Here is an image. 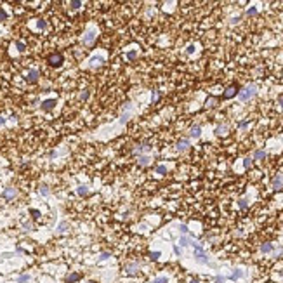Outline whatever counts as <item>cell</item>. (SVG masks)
I'll return each instance as SVG.
<instances>
[{"label": "cell", "mask_w": 283, "mask_h": 283, "mask_svg": "<svg viewBox=\"0 0 283 283\" xmlns=\"http://www.w3.org/2000/svg\"><path fill=\"white\" fill-rule=\"evenodd\" d=\"M215 104H217V99H215V97H208L207 99V108H214Z\"/></svg>", "instance_id": "obj_30"}, {"label": "cell", "mask_w": 283, "mask_h": 283, "mask_svg": "<svg viewBox=\"0 0 283 283\" xmlns=\"http://www.w3.org/2000/svg\"><path fill=\"white\" fill-rule=\"evenodd\" d=\"M248 125H250V122H248V120H245V122H240V123H238V129H247Z\"/></svg>", "instance_id": "obj_38"}, {"label": "cell", "mask_w": 283, "mask_h": 283, "mask_svg": "<svg viewBox=\"0 0 283 283\" xmlns=\"http://www.w3.org/2000/svg\"><path fill=\"white\" fill-rule=\"evenodd\" d=\"M264 158H266V151L264 150H255L254 151L252 160H264Z\"/></svg>", "instance_id": "obj_21"}, {"label": "cell", "mask_w": 283, "mask_h": 283, "mask_svg": "<svg viewBox=\"0 0 283 283\" xmlns=\"http://www.w3.org/2000/svg\"><path fill=\"white\" fill-rule=\"evenodd\" d=\"M155 172H156L158 175H165V174H167V167H165V165H156V167H155Z\"/></svg>", "instance_id": "obj_25"}, {"label": "cell", "mask_w": 283, "mask_h": 283, "mask_svg": "<svg viewBox=\"0 0 283 283\" xmlns=\"http://www.w3.org/2000/svg\"><path fill=\"white\" fill-rule=\"evenodd\" d=\"M193 248H195V259H196L198 262H202V264H208V255L205 254L203 247L198 243V245L193 247Z\"/></svg>", "instance_id": "obj_2"}, {"label": "cell", "mask_w": 283, "mask_h": 283, "mask_svg": "<svg viewBox=\"0 0 283 283\" xmlns=\"http://www.w3.org/2000/svg\"><path fill=\"white\" fill-rule=\"evenodd\" d=\"M70 5H71L73 9H78V7H82V2H76V0H73V2H70Z\"/></svg>", "instance_id": "obj_39"}, {"label": "cell", "mask_w": 283, "mask_h": 283, "mask_svg": "<svg viewBox=\"0 0 283 283\" xmlns=\"http://www.w3.org/2000/svg\"><path fill=\"white\" fill-rule=\"evenodd\" d=\"M2 125H5V118H4V116H0V127H2Z\"/></svg>", "instance_id": "obj_50"}, {"label": "cell", "mask_w": 283, "mask_h": 283, "mask_svg": "<svg viewBox=\"0 0 283 283\" xmlns=\"http://www.w3.org/2000/svg\"><path fill=\"white\" fill-rule=\"evenodd\" d=\"M153 283H169V278L167 276H156L153 280Z\"/></svg>", "instance_id": "obj_29"}, {"label": "cell", "mask_w": 283, "mask_h": 283, "mask_svg": "<svg viewBox=\"0 0 283 283\" xmlns=\"http://www.w3.org/2000/svg\"><path fill=\"white\" fill-rule=\"evenodd\" d=\"M189 283H198V280H196V278H193V280H191Z\"/></svg>", "instance_id": "obj_51"}, {"label": "cell", "mask_w": 283, "mask_h": 283, "mask_svg": "<svg viewBox=\"0 0 283 283\" xmlns=\"http://www.w3.org/2000/svg\"><path fill=\"white\" fill-rule=\"evenodd\" d=\"M87 96H89V92H87V91H83V92H82V96H80V97H82V99H87Z\"/></svg>", "instance_id": "obj_48"}, {"label": "cell", "mask_w": 283, "mask_h": 283, "mask_svg": "<svg viewBox=\"0 0 283 283\" xmlns=\"http://www.w3.org/2000/svg\"><path fill=\"white\" fill-rule=\"evenodd\" d=\"M30 212H31V215H33V217H37V219L40 217V212H38V210H35V208H31Z\"/></svg>", "instance_id": "obj_43"}, {"label": "cell", "mask_w": 283, "mask_h": 283, "mask_svg": "<svg viewBox=\"0 0 283 283\" xmlns=\"http://www.w3.org/2000/svg\"><path fill=\"white\" fill-rule=\"evenodd\" d=\"M45 26H47V24H45V21H43V19H38V23H37V28H38V30H43Z\"/></svg>", "instance_id": "obj_37"}, {"label": "cell", "mask_w": 283, "mask_h": 283, "mask_svg": "<svg viewBox=\"0 0 283 283\" xmlns=\"http://www.w3.org/2000/svg\"><path fill=\"white\" fill-rule=\"evenodd\" d=\"M259 250H261L262 254H273V252H274V245H273V243H262Z\"/></svg>", "instance_id": "obj_20"}, {"label": "cell", "mask_w": 283, "mask_h": 283, "mask_svg": "<svg viewBox=\"0 0 283 283\" xmlns=\"http://www.w3.org/2000/svg\"><path fill=\"white\" fill-rule=\"evenodd\" d=\"M278 104H280V106H282V110H283V94L280 96V97H278Z\"/></svg>", "instance_id": "obj_47"}, {"label": "cell", "mask_w": 283, "mask_h": 283, "mask_svg": "<svg viewBox=\"0 0 283 283\" xmlns=\"http://www.w3.org/2000/svg\"><path fill=\"white\" fill-rule=\"evenodd\" d=\"M68 227H70V226H68V222H64V221H63V222H59L56 233H57V235H63V233H66V231H68Z\"/></svg>", "instance_id": "obj_22"}, {"label": "cell", "mask_w": 283, "mask_h": 283, "mask_svg": "<svg viewBox=\"0 0 283 283\" xmlns=\"http://www.w3.org/2000/svg\"><path fill=\"white\" fill-rule=\"evenodd\" d=\"M186 52H188V54H193V52H195V45H193V43L186 47Z\"/></svg>", "instance_id": "obj_41"}, {"label": "cell", "mask_w": 283, "mask_h": 283, "mask_svg": "<svg viewBox=\"0 0 283 283\" xmlns=\"http://www.w3.org/2000/svg\"><path fill=\"white\" fill-rule=\"evenodd\" d=\"M271 188L274 189V191H280V189L283 188V174H278V175H274V177H273V181H271Z\"/></svg>", "instance_id": "obj_9"}, {"label": "cell", "mask_w": 283, "mask_h": 283, "mask_svg": "<svg viewBox=\"0 0 283 283\" xmlns=\"http://www.w3.org/2000/svg\"><path fill=\"white\" fill-rule=\"evenodd\" d=\"M151 160H153V158H151L150 155H141V156H137V163H139L141 167H148L151 163Z\"/></svg>", "instance_id": "obj_14"}, {"label": "cell", "mask_w": 283, "mask_h": 283, "mask_svg": "<svg viewBox=\"0 0 283 283\" xmlns=\"http://www.w3.org/2000/svg\"><path fill=\"white\" fill-rule=\"evenodd\" d=\"M235 96H238V89H236V85H233V87H227L222 97H224V99H231V97H235Z\"/></svg>", "instance_id": "obj_18"}, {"label": "cell", "mask_w": 283, "mask_h": 283, "mask_svg": "<svg viewBox=\"0 0 283 283\" xmlns=\"http://www.w3.org/2000/svg\"><path fill=\"white\" fill-rule=\"evenodd\" d=\"M37 80H38V70H35V68H33V70H30V71H28L26 82H28V83H35Z\"/></svg>", "instance_id": "obj_15"}, {"label": "cell", "mask_w": 283, "mask_h": 283, "mask_svg": "<svg viewBox=\"0 0 283 283\" xmlns=\"http://www.w3.org/2000/svg\"><path fill=\"white\" fill-rule=\"evenodd\" d=\"M56 104H57L56 99H45V101L42 103V110H43V111H51V110H54Z\"/></svg>", "instance_id": "obj_11"}, {"label": "cell", "mask_w": 283, "mask_h": 283, "mask_svg": "<svg viewBox=\"0 0 283 283\" xmlns=\"http://www.w3.org/2000/svg\"><path fill=\"white\" fill-rule=\"evenodd\" d=\"M179 245H181V247H189V245H191V247H196L198 243H196V242H195L191 236H188V235H182V236L179 238Z\"/></svg>", "instance_id": "obj_10"}, {"label": "cell", "mask_w": 283, "mask_h": 283, "mask_svg": "<svg viewBox=\"0 0 283 283\" xmlns=\"http://www.w3.org/2000/svg\"><path fill=\"white\" fill-rule=\"evenodd\" d=\"M238 21H240V18H233V19H231V24H236Z\"/></svg>", "instance_id": "obj_49"}, {"label": "cell", "mask_w": 283, "mask_h": 283, "mask_svg": "<svg viewBox=\"0 0 283 283\" xmlns=\"http://www.w3.org/2000/svg\"><path fill=\"white\" fill-rule=\"evenodd\" d=\"M47 63H49L51 66H54V68H59V66L64 63V57H63V54H59V52H52V54H49V57H47Z\"/></svg>", "instance_id": "obj_4"}, {"label": "cell", "mask_w": 283, "mask_h": 283, "mask_svg": "<svg viewBox=\"0 0 283 283\" xmlns=\"http://www.w3.org/2000/svg\"><path fill=\"white\" fill-rule=\"evenodd\" d=\"M103 63H104V57L101 56V54H96V56H92V57H89V59H87L85 66H87V68H99Z\"/></svg>", "instance_id": "obj_6"}, {"label": "cell", "mask_w": 283, "mask_h": 283, "mask_svg": "<svg viewBox=\"0 0 283 283\" xmlns=\"http://www.w3.org/2000/svg\"><path fill=\"white\" fill-rule=\"evenodd\" d=\"M110 257H111V254H110V252H103V254H101V257H99V261H106V259H110Z\"/></svg>", "instance_id": "obj_36"}, {"label": "cell", "mask_w": 283, "mask_h": 283, "mask_svg": "<svg viewBox=\"0 0 283 283\" xmlns=\"http://www.w3.org/2000/svg\"><path fill=\"white\" fill-rule=\"evenodd\" d=\"M30 280H31V276H30V274H21V276L18 278V283H28Z\"/></svg>", "instance_id": "obj_28"}, {"label": "cell", "mask_w": 283, "mask_h": 283, "mask_svg": "<svg viewBox=\"0 0 283 283\" xmlns=\"http://www.w3.org/2000/svg\"><path fill=\"white\" fill-rule=\"evenodd\" d=\"M23 227H24V231H31V229H33V224L26 222V224H23Z\"/></svg>", "instance_id": "obj_42"}, {"label": "cell", "mask_w": 283, "mask_h": 283, "mask_svg": "<svg viewBox=\"0 0 283 283\" xmlns=\"http://www.w3.org/2000/svg\"><path fill=\"white\" fill-rule=\"evenodd\" d=\"M257 12H259V11H257V7H248L245 14H247V16H255Z\"/></svg>", "instance_id": "obj_33"}, {"label": "cell", "mask_w": 283, "mask_h": 283, "mask_svg": "<svg viewBox=\"0 0 283 283\" xmlns=\"http://www.w3.org/2000/svg\"><path fill=\"white\" fill-rule=\"evenodd\" d=\"M255 94H257V87H255L254 83H250V85L243 87L242 91H238V99H240L242 103H245V101H248V99H252Z\"/></svg>", "instance_id": "obj_1"}, {"label": "cell", "mask_w": 283, "mask_h": 283, "mask_svg": "<svg viewBox=\"0 0 283 283\" xmlns=\"http://www.w3.org/2000/svg\"><path fill=\"white\" fill-rule=\"evenodd\" d=\"M80 280V274L78 273H73V274H70V276H66V280H64V283H73V282H78Z\"/></svg>", "instance_id": "obj_23"}, {"label": "cell", "mask_w": 283, "mask_h": 283, "mask_svg": "<svg viewBox=\"0 0 283 283\" xmlns=\"http://www.w3.org/2000/svg\"><path fill=\"white\" fill-rule=\"evenodd\" d=\"M135 57H137V51H135V49H134V51H129V52H127V59H129V61H134Z\"/></svg>", "instance_id": "obj_32"}, {"label": "cell", "mask_w": 283, "mask_h": 283, "mask_svg": "<svg viewBox=\"0 0 283 283\" xmlns=\"http://www.w3.org/2000/svg\"><path fill=\"white\" fill-rule=\"evenodd\" d=\"M51 193V189H49V186H45V184H42L40 186V195H43V196H47Z\"/></svg>", "instance_id": "obj_31"}, {"label": "cell", "mask_w": 283, "mask_h": 283, "mask_svg": "<svg viewBox=\"0 0 283 283\" xmlns=\"http://www.w3.org/2000/svg\"><path fill=\"white\" fill-rule=\"evenodd\" d=\"M96 35H97L96 28L91 26V28L85 31V35L82 37V43H83V45H92V43H94V40H96Z\"/></svg>", "instance_id": "obj_5"}, {"label": "cell", "mask_w": 283, "mask_h": 283, "mask_svg": "<svg viewBox=\"0 0 283 283\" xmlns=\"http://www.w3.org/2000/svg\"><path fill=\"white\" fill-rule=\"evenodd\" d=\"M200 135H202V127H200V125H193V127L189 129V137L198 139Z\"/></svg>", "instance_id": "obj_17"}, {"label": "cell", "mask_w": 283, "mask_h": 283, "mask_svg": "<svg viewBox=\"0 0 283 283\" xmlns=\"http://www.w3.org/2000/svg\"><path fill=\"white\" fill-rule=\"evenodd\" d=\"M16 47H18L19 52H23V51H24V43H23V42H16Z\"/></svg>", "instance_id": "obj_40"}, {"label": "cell", "mask_w": 283, "mask_h": 283, "mask_svg": "<svg viewBox=\"0 0 283 283\" xmlns=\"http://www.w3.org/2000/svg\"><path fill=\"white\" fill-rule=\"evenodd\" d=\"M16 195H18L16 188H5L4 189V198H5V200H12V198H16Z\"/></svg>", "instance_id": "obj_16"}, {"label": "cell", "mask_w": 283, "mask_h": 283, "mask_svg": "<svg viewBox=\"0 0 283 283\" xmlns=\"http://www.w3.org/2000/svg\"><path fill=\"white\" fill-rule=\"evenodd\" d=\"M5 18H7V12H5L4 9H0V21H2V19H5Z\"/></svg>", "instance_id": "obj_45"}, {"label": "cell", "mask_w": 283, "mask_h": 283, "mask_svg": "<svg viewBox=\"0 0 283 283\" xmlns=\"http://www.w3.org/2000/svg\"><path fill=\"white\" fill-rule=\"evenodd\" d=\"M151 150V146L148 144V143H143V144H139V146H135L134 148V155L135 156H141V155H148V151Z\"/></svg>", "instance_id": "obj_7"}, {"label": "cell", "mask_w": 283, "mask_h": 283, "mask_svg": "<svg viewBox=\"0 0 283 283\" xmlns=\"http://www.w3.org/2000/svg\"><path fill=\"white\" fill-rule=\"evenodd\" d=\"M148 257H150V261H158V259L162 257V252H158V250H153V252H150V254H148Z\"/></svg>", "instance_id": "obj_24"}, {"label": "cell", "mask_w": 283, "mask_h": 283, "mask_svg": "<svg viewBox=\"0 0 283 283\" xmlns=\"http://www.w3.org/2000/svg\"><path fill=\"white\" fill-rule=\"evenodd\" d=\"M238 207L242 208V210H245V208L248 207V200H247V198H240V200H238Z\"/></svg>", "instance_id": "obj_27"}, {"label": "cell", "mask_w": 283, "mask_h": 283, "mask_svg": "<svg viewBox=\"0 0 283 283\" xmlns=\"http://www.w3.org/2000/svg\"><path fill=\"white\" fill-rule=\"evenodd\" d=\"M243 276H245V271L240 269V267H236V269H233V273L229 274V280L236 282V280H240V278H243Z\"/></svg>", "instance_id": "obj_12"}, {"label": "cell", "mask_w": 283, "mask_h": 283, "mask_svg": "<svg viewBox=\"0 0 283 283\" xmlns=\"http://www.w3.org/2000/svg\"><path fill=\"white\" fill-rule=\"evenodd\" d=\"M243 167H245V169H250V167H252V158H250V156H245V158H243Z\"/></svg>", "instance_id": "obj_34"}, {"label": "cell", "mask_w": 283, "mask_h": 283, "mask_svg": "<svg viewBox=\"0 0 283 283\" xmlns=\"http://www.w3.org/2000/svg\"><path fill=\"white\" fill-rule=\"evenodd\" d=\"M174 252H175V255H181L182 250H181V247H174Z\"/></svg>", "instance_id": "obj_46"}, {"label": "cell", "mask_w": 283, "mask_h": 283, "mask_svg": "<svg viewBox=\"0 0 283 283\" xmlns=\"http://www.w3.org/2000/svg\"><path fill=\"white\" fill-rule=\"evenodd\" d=\"M179 231H181L182 235H188V233H189V229H188L186 224H179Z\"/></svg>", "instance_id": "obj_35"}, {"label": "cell", "mask_w": 283, "mask_h": 283, "mask_svg": "<svg viewBox=\"0 0 283 283\" xmlns=\"http://www.w3.org/2000/svg\"><path fill=\"white\" fill-rule=\"evenodd\" d=\"M224 282H226V278H224V276H221V274L215 278V283H224Z\"/></svg>", "instance_id": "obj_44"}, {"label": "cell", "mask_w": 283, "mask_h": 283, "mask_svg": "<svg viewBox=\"0 0 283 283\" xmlns=\"http://www.w3.org/2000/svg\"><path fill=\"white\" fill-rule=\"evenodd\" d=\"M125 271H127V274H135L139 271V262H127L125 264Z\"/></svg>", "instance_id": "obj_13"}, {"label": "cell", "mask_w": 283, "mask_h": 283, "mask_svg": "<svg viewBox=\"0 0 283 283\" xmlns=\"http://www.w3.org/2000/svg\"><path fill=\"white\" fill-rule=\"evenodd\" d=\"M76 193H78L80 196H87V195H89V188H87V186H80V188L76 189Z\"/></svg>", "instance_id": "obj_26"}, {"label": "cell", "mask_w": 283, "mask_h": 283, "mask_svg": "<svg viewBox=\"0 0 283 283\" xmlns=\"http://www.w3.org/2000/svg\"><path fill=\"white\" fill-rule=\"evenodd\" d=\"M134 115V110H132V106L127 103L125 106H123V110H122V113H120V125H125L129 120H130V116Z\"/></svg>", "instance_id": "obj_3"}, {"label": "cell", "mask_w": 283, "mask_h": 283, "mask_svg": "<svg viewBox=\"0 0 283 283\" xmlns=\"http://www.w3.org/2000/svg\"><path fill=\"white\" fill-rule=\"evenodd\" d=\"M188 150H189V139H179V141L175 143V151L186 153Z\"/></svg>", "instance_id": "obj_8"}, {"label": "cell", "mask_w": 283, "mask_h": 283, "mask_svg": "<svg viewBox=\"0 0 283 283\" xmlns=\"http://www.w3.org/2000/svg\"><path fill=\"white\" fill-rule=\"evenodd\" d=\"M227 132H229V127H227L226 123H219V125L215 127V135H226Z\"/></svg>", "instance_id": "obj_19"}]
</instances>
